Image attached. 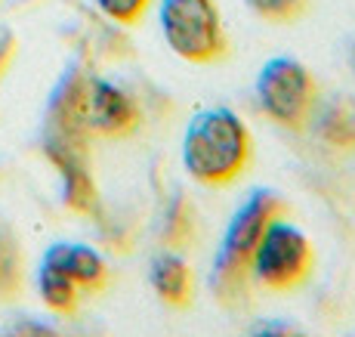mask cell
<instances>
[{"instance_id":"6","label":"cell","mask_w":355,"mask_h":337,"mask_svg":"<svg viewBox=\"0 0 355 337\" xmlns=\"http://www.w3.org/2000/svg\"><path fill=\"white\" fill-rule=\"evenodd\" d=\"M139 124V108L130 99V93H124L118 84L112 81H90L84 87V127L93 136H108L118 140L136 130Z\"/></svg>"},{"instance_id":"11","label":"cell","mask_w":355,"mask_h":337,"mask_svg":"<svg viewBox=\"0 0 355 337\" xmlns=\"http://www.w3.org/2000/svg\"><path fill=\"white\" fill-rule=\"evenodd\" d=\"M37 291L40 297H44V304L53 309V313H65L71 315L74 309H78V285H74L71 279L65 276L62 270H56V266L44 263L37 272Z\"/></svg>"},{"instance_id":"8","label":"cell","mask_w":355,"mask_h":337,"mask_svg":"<svg viewBox=\"0 0 355 337\" xmlns=\"http://www.w3.org/2000/svg\"><path fill=\"white\" fill-rule=\"evenodd\" d=\"M44 263L62 270L68 279L78 288L87 291H102L108 285V266L93 247L87 245H71V242H56L53 247H46Z\"/></svg>"},{"instance_id":"12","label":"cell","mask_w":355,"mask_h":337,"mask_svg":"<svg viewBox=\"0 0 355 337\" xmlns=\"http://www.w3.org/2000/svg\"><path fill=\"white\" fill-rule=\"evenodd\" d=\"M22 291V251L16 238L0 226V300H10Z\"/></svg>"},{"instance_id":"2","label":"cell","mask_w":355,"mask_h":337,"mask_svg":"<svg viewBox=\"0 0 355 337\" xmlns=\"http://www.w3.org/2000/svg\"><path fill=\"white\" fill-rule=\"evenodd\" d=\"M284 211H288V204L272 189H257L235 211L232 223L226 226L220 251H216V260H214V288L223 304L238 300V294L244 291V279L250 272V257H254L259 238H263L266 226L272 220L284 217Z\"/></svg>"},{"instance_id":"14","label":"cell","mask_w":355,"mask_h":337,"mask_svg":"<svg viewBox=\"0 0 355 337\" xmlns=\"http://www.w3.org/2000/svg\"><path fill=\"white\" fill-rule=\"evenodd\" d=\"M108 19H114L118 25H133L146 16L152 0H93Z\"/></svg>"},{"instance_id":"5","label":"cell","mask_w":355,"mask_h":337,"mask_svg":"<svg viewBox=\"0 0 355 337\" xmlns=\"http://www.w3.org/2000/svg\"><path fill=\"white\" fill-rule=\"evenodd\" d=\"M250 270L257 281L269 291H291L303 285L312 272V245L288 220L275 217L259 238Z\"/></svg>"},{"instance_id":"7","label":"cell","mask_w":355,"mask_h":337,"mask_svg":"<svg viewBox=\"0 0 355 337\" xmlns=\"http://www.w3.org/2000/svg\"><path fill=\"white\" fill-rule=\"evenodd\" d=\"M46 158L56 164L59 176H62V198L71 211L78 214H90L96 204V186H93L90 167H87V146L80 142H65V140H44Z\"/></svg>"},{"instance_id":"3","label":"cell","mask_w":355,"mask_h":337,"mask_svg":"<svg viewBox=\"0 0 355 337\" xmlns=\"http://www.w3.org/2000/svg\"><path fill=\"white\" fill-rule=\"evenodd\" d=\"M161 28L170 50L207 65L226 56V31L214 0H161Z\"/></svg>"},{"instance_id":"10","label":"cell","mask_w":355,"mask_h":337,"mask_svg":"<svg viewBox=\"0 0 355 337\" xmlns=\"http://www.w3.org/2000/svg\"><path fill=\"white\" fill-rule=\"evenodd\" d=\"M318 136L337 149H355V99L337 96L318 115Z\"/></svg>"},{"instance_id":"4","label":"cell","mask_w":355,"mask_h":337,"mask_svg":"<svg viewBox=\"0 0 355 337\" xmlns=\"http://www.w3.org/2000/svg\"><path fill=\"white\" fill-rule=\"evenodd\" d=\"M257 99L263 112L288 130H300L315 108V81L303 62L291 56L269 59L257 74Z\"/></svg>"},{"instance_id":"9","label":"cell","mask_w":355,"mask_h":337,"mask_svg":"<svg viewBox=\"0 0 355 337\" xmlns=\"http://www.w3.org/2000/svg\"><path fill=\"white\" fill-rule=\"evenodd\" d=\"M152 288L164 304L182 309L192 304V270L176 254H161L152 263Z\"/></svg>"},{"instance_id":"15","label":"cell","mask_w":355,"mask_h":337,"mask_svg":"<svg viewBox=\"0 0 355 337\" xmlns=\"http://www.w3.org/2000/svg\"><path fill=\"white\" fill-rule=\"evenodd\" d=\"M164 232H167L170 245H186L189 232H192V220H189V204L182 202V198H176V202L170 204V217H167Z\"/></svg>"},{"instance_id":"13","label":"cell","mask_w":355,"mask_h":337,"mask_svg":"<svg viewBox=\"0 0 355 337\" xmlns=\"http://www.w3.org/2000/svg\"><path fill=\"white\" fill-rule=\"evenodd\" d=\"M248 6L266 22H297L306 16L309 0H248Z\"/></svg>"},{"instance_id":"16","label":"cell","mask_w":355,"mask_h":337,"mask_svg":"<svg viewBox=\"0 0 355 337\" xmlns=\"http://www.w3.org/2000/svg\"><path fill=\"white\" fill-rule=\"evenodd\" d=\"M12 50H16V38H12V31L10 28H0V74H3V68L10 65Z\"/></svg>"},{"instance_id":"1","label":"cell","mask_w":355,"mask_h":337,"mask_svg":"<svg viewBox=\"0 0 355 337\" xmlns=\"http://www.w3.org/2000/svg\"><path fill=\"white\" fill-rule=\"evenodd\" d=\"M189 174L204 186H226L244 174L250 161V133L232 108H207L195 115L182 142Z\"/></svg>"}]
</instances>
